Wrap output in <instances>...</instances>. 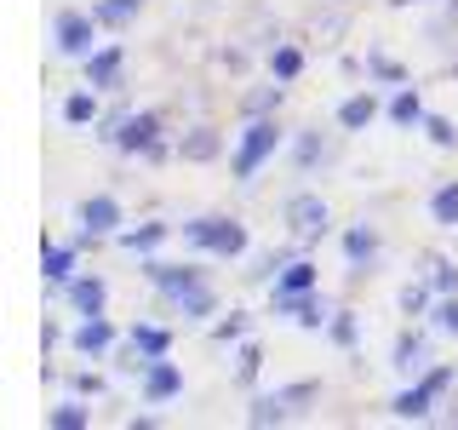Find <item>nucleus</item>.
Listing matches in <instances>:
<instances>
[{"instance_id": "f257e3e1", "label": "nucleus", "mask_w": 458, "mask_h": 430, "mask_svg": "<svg viewBox=\"0 0 458 430\" xmlns=\"http://www.w3.org/2000/svg\"><path fill=\"white\" fill-rule=\"evenodd\" d=\"M281 138H286V133H281L276 115H252L247 133H241V143H235V155H229V172H235V184H252L258 172H264V161H276Z\"/></svg>"}, {"instance_id": "f03ea898", "label": "nucleus", "mask_w": 458, "mask_h": 430, "mask_svg": "<svg viewBox=\"0 0 458 430\" xmlns=\"http://www.w3.org/2000/svg\"><path fill=\"white\" fill-rule=\"evenodd\" d=\"M183 241L195 253H212V258H241L247 253V224L224 219V212H200V219L183 224Z\"/></svg>"}, {"instance_id": "7ed1b4c3", "label": "nucleus", "mask_w": 458, "mask_h": 430, "mask_svg": "<svg viewBox=\"0 0 458 430\" xmlns=\"http://www.w3.org/2000/svg\"><path fill=\"white\" fill-rule=\"evenodd\" d=\"M453 379H458V367H447V362H441V367H424L419 384H407V391L390 401V413H395V419H429V408L453 391Z\"/></svg>"}, {"instance_id": "20e7f679", "label": "nucleus", "mask_w": 458, "mask_h": 430, "mask_svg": "<svg viewBox=\"0 0 458 430\" xmlns=\"http://www.w3.org/2000/svg\"><path fill=\"white\" fill-rule=\"evenodd\" d=\"M114 150L121 155H149V161H166V143H161V115L155 109H138V115H121L114 126Z\"/></svg>"}, {"instance_id": "39448f33", "label": "nucleus", "mask_w": 458, "mask_h": 430, "mask_svg": "<svg viewBox=\"0 0 458 430\" xmlns=\"http://www.w3.org/2000/svg\"><path fill=\"white\" fill-rule=\"evenodd\" d=\"M281 219H286V229H293L298 241H321L327 229H333V207H327V201L315 195V190H298L293 201H286Z\"/></svg>"}, {"instance_id": "423d86ee", "label": "nucleus", "mask_w": 458, "mask_h": 430, "mask_svg": "<svg viewBox=\"0 0 458 430\" xmlns=\"http://www.w3.org/2000/svg\"><path fill=\"white\" fill-rule=\"evenodd\" d=\"M98 29H104V23H98L92 12L64 6V12L52 18V40H57V52H64V57H86V52L98 47Z\"/></svg>"}, {"instance_id": "0eeeda50", "label": "nucleus", "mask_w": 458, "mask_h": 430, "mask_svg": "<svg viewBox=\"0 0 458 430\" xmlns=\"http://www.w3.org/2000/svg\"><path fill=\"white\" fill-rule=\"evenodd\" d=\"M81 64H86V86H98V92H121V75H126V47H121V40L92 47Z\"/></svg>"}, {"instance_id": "6e6552de", "label": "nucleus", "mask_w": 458, "mask_h": 430, "mask_svg": "<svg viewBox=\"0 0 458 430\" xmlns=\"http://www.w3.org/2000/svg\"><path fill=\"white\" fill-rule=\"evenodd\" d=\"M138 391H143V401H149V408H161V401H178V396H183V373H178V362L155 356V362L138 373Z\"/></svg>"}, {"instance_id": "1a4fd4ad", "label": "nucleus", "mask_w": 458, "mask_h": 430, "mask_svg": "<svg viewBox=\"0 0 458 430\" xmlns=\"http://www.w3.org/2000/svg\"><path fill=\"white\" fill-rule=\"evenodd\" d=\"M75 224H81V229H92V236L104 241V236H114V229L126 224V212H121V201H114L109 190H98V195H86L81 207H75Z\"/></svg>"}, {"instance_id": "9d476101", "label": "nucleus", "mask_w": 458, "mask_h": 430, "mask_svg": "<svg viewBox=\"0 0 458 430\" xmlns=\"http://www.w3.org/2000/svg\"><path fill=\"white\" fill-rule=\"evenodd\" d=\"M143 276L161 287L166 298H178V293H190L195 281H207V270H195V264H166V258H149V253H143Z\"/></svg>"}, {"instance_id": "9b49d317", "label": "nucleus", "mask_w": 458, "mask_h": 430, "mask_svg": "<svg viewBox=\"0 0 458 430\" xmlns=\"http://www.w3.org/2000/svg\"><path fill=\"white\" fill-rule=\"evenodd\" d=\"M114 339H121V333H114V322H109V315H81V327L69 333V344H75V356H92V362H104Z\"/></svg>"}, {"instance_id": "f8f14e48", "label": "nucleus", "mask_w": 458, "mask_h": 430, "mask_svg": "<svg viewBox=\"0 0 458 430\" xmlns=\"http://www.w3.org/2000/svg\"><path fill=\"white\" fill-rule=\"evenodd\" d=\"M378 247H384V241H378L372 224H350V229H344V264H350V276H367V270L378 264Z\"/></svg>"}, {"instance_id": "ddd939ff", "label": "nucleus", "mask_w": 458, "mask_h": 430, "mask_svg": "<svg viewBox=\"0 0 458 430\" xmlns=\"http://www.w3.org/2000/svg\"><path fill=\"white\" fill-rule=\"evenodd\" d=\"M64 298H69V310H75V315H104V305H109V281L92 276V270H81V276L64 287Z\"/></svg>"}, {"instance_id": "4468645a", "label": "nucleus", "mask_w": 458, "mask_h": 430, "mask_svg": "<svg viewBox=\"0 0 458 430\" xmlns=\"http://www.w3.org/2000/svg\"><path fill=\"white\" fill-rule=\"evenodd\" d=\"M75 258H81L75 241H40V276H47L52 287H69V281L81 276V270H75Z\"/></svg>"}, {"instance_id": "2eb2a0df", "label": "nucleus", "mask_w": 458, "mask_h": 430, "mask_svg": "<svg viewBox=\"0 0 458 430\" xmlns=\"http://www.w3.org/2000/svg\"><path fill=\"white\" fill-rule=\"evenodd\" d=\"M276 315H286V322H298V327H310V333H321V327H327L321 293H286V298H276Z\"/></svg>"}, {"instance_id": "dca6fc26", "label": "nucleus", "mask_w": 458, "mask_h": 430, "mask_svg": "<svg viewBox=\"0 0 458 430\" xmlns=\"http://www.w3.org/2000/svg\"><path fill=\"white\" fill-rule=\"evenodd\" d=\"M218 150H224V138H218V126H190V133L178 138V161H195V167H207V161H218Z\"/></svg>"}, {"instance_id": "f3484780", "label": "nucleus", "mask_w": 458, "mask_h": 430, "mask_svg": "<svg viewBox=\"0 0 458 430\" xmlns=\"http://www.w3.org/2000/svg\"><path fill=\"white\" fill-rule=\"evenodd\" d=\"M378 92H350V98H344V104H338V126H344V133H367V126L372 121H378Z\"/></svg>"}, {"instance_id": "a211bd4d", "label": "nucleus", "mask_w": 458, "mask_h": 430, "mask_svg": "<svg viewBox=\"0 0 458 430\" xmlns=\"http://www.w3.org/2000/svg\"><path fill=\"white\" fill-rule=\"evenodd\" d=\"M384 115H390V121L401 126V133H412V126H424V98H419V86H395L390 92V104H384Z\"/></svg>"}, {"instance_id": "6ab92c4d", "label": "nucleus", "mask_w": 458, "mask_h": 430, "mask_svg": "<svg viewBox=\"0 0 458 430\" xmlns=\"http://www.w3.org/2000/svg\"><path fill=\"white\" fill-rule=\"evenodd\" d=\"M269 293L286 298V293H315V264L310 258H286V264L276 270V281H269Z\"/></svg>"}, {"instance_id": "aec40b11", "label": "nucleus", "mask_w": 458, "mask_h": 430, "mask_svg": "<svg viewBox=\"0 0 458 430\" xmlns=\"http://www.w3.org/2000/svg\"><path fill=\"white\" fill-rule=\"evenodd\" d=\"M126 344H132L138 356H149V362H155V356H172V333L161 322H132V327H126Z\"/></svg>"}, {"instance_id": "412c9836", "label": "nucleus", "mask_w": 458, "mask_h": 430, "mask_svg": "<svg viewBox=\"0 0 458 430\" xmlns=\"http://www.w3.org/2000/svg\"><path fill=\"white\" fill-rule=\"evenodd\" d=\"M172 305H178V315H183V322H212V315H218V293H212L207 281H195L190 293H178Z\"/></svg>"}, {"instance_id": "4be33fe9", "label": "nucleus", "mask_w": 458, "mask_h": 430, "mask_svg": "<svg viewBox=\"0 0 458 430\" xmlns=\"http://www.w3.org/2000/svg\"><path fill=\"white\" fill-rule=\"evenodd\" d=\"M269 75L293 86L298 75H304V47H298V40H276V47H269Z\"/></svg>"}, {"instance_id": "5701e85b", "label": "nucleus", "mask_w": 458, "mask_h": 430, "mask_svg": "<svg viewBox=\"0 0 458 430\" xmlns=\"http://www.w3.org/2000/svg\"><path fill=\"white\" fill-rule=\"evenodd\" d=\"M281 98H286V81L269 75V86H252V92L241 98V115H247V121H252V115H276V109H281Z\"/></svg>"}, {"instance_id": "b1692460", "label": "nucleus", "mask_w": 458, "mask_h": 430, "mask_svg": "<svg viewBox=\"0 0 458 430\" xmlns=\"http://www.w3.org/2000/svg\"><path fill=\"white\" fill-rule=\"evenodd\" d=\"M390 362H395L401 373H424V367H429V344H424V333H401Z\"/></svg>"}, {"instance_id": "393cba45", "label": "nucleus", "mask_w": 458, "mask_h": 430, "mask_svg": "<svg viewBox=\"0 0 458 430\" xmlns=\"http://www.w3.org/2000/svg\"><path fill=\"white\" fill-rule=\"evenodd\" d=\"M166 236H172V224H138V229H114V241H121L126 253H155Z\"/></svg>"}, {"instance_id": "a878e982", "label": "nucleus", "mask_w": 458, "mask_h": 430, "mask_svg": "<svg viewBox=\"0 0 458 430\" xmlns=\"http://www.w3.org/2000/svg\"><path fill=\"white\" fill-rule=\"evenodd\" d=\"M47 425L52 430H86V425H92V408H86V396L57 401V408H47Z\"/></svg>"}, {"instance_id": "bb28decb", "label": "nucleus", "mask_w": 458, "mask_h": 430, "mask_svg": "<svg viewBox=\"0 0 458 430\" xmlns=\"http://www.w3.org/2000/svg\"><path fill=\"white\" fill-rule=\"evenodd\" d=\"M395 305H401V315H429V310H436V287H429V276L407 281V287H401V298H395Z\"/></svg>"}, {"instance_id": "cd10ccee", "label": "nucleus", "mask_w": 458, "mask_h": 430, "mask_svg": "<svg viewBox=\"0 0 458 430\" xmlns=\"http://www.w3.org/2000/svg\"><path fill=\"white\" fill-rule=\"evenodd\" d=\"M429 219L441 229H458V178H447L436 195H429Z\"/></svg>"}, {"instance_id": "c85d7f7f", "label": "nucleus", "mask_w": 458, "mask_h": 430, "mask_svg": "<svg viewBox=\"0 0 458 430\" xmlns=\"http://www.w3.org/2000/svg\"><path fill=\"white\" fill-rule=\"evenodd\" d=\"M138 12H143V0H98V6H92V18L104 23V29H126V23L138 18Z\"/></svg>"}, {"instance_id": "c756f323", "label": "nucleus", "mask_w": 458, "mask_h": 430, "mask_svg": "<svg viewBox=\"0 0 458 430\" xmlns=\"http://www.w3.org/2000/svg\"><path fill=\"white\" fill-rule=\"evenodd\" d=\"M64 121L69 126H98V86L92 92H69L64 98Z\"/></svg>"}, {"instance_id": "7c9ffc66", "label": "nucleus", "mask_w": 458, "mask_h": 430, "mask_svg": "<svg viewBox=\"0 0 458 430\" xmlns=\"http://www.w3.org/2000/svg\"><path fill=\"white\" fill-rule=\"evenodd\" d=\"M344 29H350V12H315V18H310V40H321V47H338Z\"/></svg>"}, {"instance_id": "2f4dec72", "label": "nucleus", "mask_w": 458, "mask_h": 430, "mask_svg": "<svg viewBox=\"0 0 458 430\" xmlns=\"http://www.w3.org/2000/svg\"><path fill=\"white\" fill-rule=\"evenodd\" d=\"M286 401H281V391L276 396H252V408H247V425H286Z\"/></svg>"}, {"instance_id": "473e14b6", "label": "nucleus", "mask_w": 458, "mask_h": 430, "mask_svg": "<svg viewBox=\"0 0 458 430\" xmlns=\"http://www.w3.org/2000/svg\"><path fill=\"white\" fill-rule=\"evenodd\" d=\"M327 339H333L338 350H355V339H361V327H355V310H333V315H327Z\"/></svg>"}, {"instance_id": "72a5a7b5", "label": "nucleus", "mask_w": 458, "mask_h": 430, "mask_svg": "<svg viewBox=\"0 0 458 430\" xmlns=\"http://www.w3.org/2000/svg\"><path fill=\"white\" fill-rule=\"evenodd\" d=\"M424 276H429V287H436V298L458 293V264L453 258H424Z\"/></svg>"}, {"instance_id": "f704fd0d", "label": "nucleus", "mask_w": 458, "mask_h": 430, "mask_svg": "<svg viewBox=\"0 0 458 430\" xmlns=\"http://www.w3.org/2000/svg\"><path fill=\"white\" fill-rule=\"evenodd\" d=\"M293 155H298V172H315V167H327V161H333V150L321 143V133H304Z\"/></svg>"}, {"instance_id": "c9c22d12", "label": "nucleus", "mask_w": 458, "mask_h": 430, "mask_svg": "<svg viewBox=\"0 0 458 430\" xmlns=\"http://www.w3.org/2000/svg\"><path fill=\"white\" fill-rule=\"evenodd\" d=\"M367 75L384 81V86H407V69H401L390 52H367Z\"/></svg>"}, {"instance_id": "e433bc0d", "label": "nucleus", "mask_w": 458, "mask_h": 430, "mask_svg": "<svg viewBox=\"0 0 458 430\" xmlns=\"http://www.w3.org/2000/svg\"><path fill=\"white\" fill-rule=\"evenodd\" d=\"M424 138L436 143V150H458V126L447 121V115H436V109L424 115Z\"/></svg>"}, {"instance_id": "4c0bfd02", "label": "nucleus", "mask_w": 458, "mask_h": 430, "mask_svg": "<svg viewBox=\"0 0 458 430\" xmlns=\"http://www.w3.org/2000/svg\"><path fill=\"white\" fill-rule=\"evenodd\" d=\"M258 367H264V350L252 339H241V356H235V384H258Z\"/></svg>"}, {"instance_id": "58836bf2", "label": "nucleus", "mask_w": 458, "mask_h": 430, "mask_svg": "<svg viewBox=\"0 0 458 430\" xmlns=\"http://www.w3.org/2000/svg\"><path fill=\"white\" fill-rule=\"evenodd\" d=\"M429 315H436V327H441V333H453V339H458V293L436 298V310H429Z\"/></svg>"}, {"instance_id": "ea45409f", "label": "nucleus", "mask_w": 458, "mask_h": 430, "mask_svg": "<svg viewBox=\"0 0 458 430\" xmlns=\"http://www.w3.org/2000/svg\"><path fill=\"white\" fill-rule=\"evenodd\" d=\"M212 339H218V344H241V339H247V315H241V310H229V322L212 327Z\"/></svg>"}, {"instance_id": "a19ab883", "label": "nucleus", "mask_w": 458, "mask_h": 430, "mask_svg": "<svg viewBox=\"0 0 458 430\" xmlns=\"http://www.w3.org/2000/svg\"><path fill=\"white\" fill-rule=\"evenodd\" d=\"M281 264H286V258H281V253H258V258H252V270H247V276H252V281H276V270H281Z\"/></svg>"}, {"instance_id": "79ce46f5", "label": "nucleus", "mask_w": 458, "mask_h": 430, "mask_svg": "<svg viewBox=\"0 0 458 430\" xmlns=\"http://www.w3.org/2000/svg\"><path fill=\"white\" fill-rule=\"evenodd\" d=\"M315 396H321V384H286V391H281V401H286V408H304V401H315Z\"/></svg>"}, {"instance_id": "37998d69", "label": "nucleus", "mask_w": 458, "mask_h": 430, "mask_svg": "<svg viewBox=\"0 0 458 430\" xmlns=\"http://www.w3.org/2000/svg\"><path fill=\"white\" fill-rule=\"evenodd\" d=\"M69 391L75 396H104V379H98V373H69Z\"/></svg>"}, {"instance_id": "c03bdc74", "label": "nucleus", "mask_w": 458, "mask_h": 430, "mask_svg": "<svg viewBox=\"0 0 458 430\" xmlns=\"http://www.w3.org/2000/svg\"><path fill=\"white\" fill-rule=\"evenodd\" d=\"M390 6H412V0H390Z\"/></svg>"}, {"instance_id": "a18cd8bd", "label": "nucleus", "mask_w": 458, "mask_h": 430, "mask_svg": "<svg viewBox=\"0 0 458 430\" xmlns=\"http://www.w3.org/2000/svg\"><path fill=\"white\" fill-rule=\"evenodd\" d=\"M453 18H458V0H453Z\"/></svg>"}]
</instances>
